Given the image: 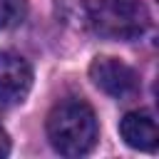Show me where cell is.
Returning <instances> with one entry per match:
<instances>
[{
	"instance_id": "1",
	"label": "cell",
	"mask_w": 159,
	"mask_h": 159,
	"mask_svg": "<svg viewBox=\"0 0 159 159\" xmlns=\"http://www.w3.org/2000/svg\"><path fill=\"white\" fill-rule=\"evenodd\" d=\"M47 139L62 157H82L97 142V117L84 99H62L47 114Z\"/></svg>"
},
{
	"instance_id": "3",
	"label": "cell",
	"mask_w": 159,
	"mask_h": 159,
	"mask_svg": "<svg viewBox=\"0 0 159 159\" xmlns=\"http://www.w3.org/2000/svg\"><path fill=\"white\" fill-rule=\"evenodd\" d=\"M92 82L114 99H129L139 92V75L117 57H97L89 65Z\"/></svg>"
},
{
	"instance_id": "7",
	"label": "cell",
	"mask_w": 159,
	"mask_h": 159,
	"mask_svg": "<svg viewBox=\"0 0 159 159\" xmlns=\"http://www.w3.org/2000/svg\"><path fill=\"white\" fill-rule=\"evenodd\" d=\"M10 154V137H7V132L0 127V157H7Z\"/></svg>"
},
{
	"instance_id": "2",
	"label": "cell",
	"mask_w": 159,
	"mask_h": 159,
	"mask_svg": "<svg viewBox=\"0 0 159 159\" xmlns=\"http://www.w3.org/2000/svg\"><path fill=\"white\" fill-rule=\"evenodd\" d=\"M89 22L99 37L137 40L149 30V10L142 0H92Z\"/></svg>"
},
{
	"instance_id": "4",
	"label": "cell",
	"mask_w": 159,
	"mask_h": 159,
	"mask_svg": "<svg viewBox=\"0 0 159 159\" xmlns=\"http://www.w3.org/2000/svg\"><path fill=\"white\" fill-rule=\"evenodd\" d=\"M32 87V67L17 52H0V107L25 102Z\"/></svg>"
},
{
	"instance_id": "8",
	"label": "cell",
	"mask_w": 159,
	"mask_h": 159,
	"mask_svg": "<svg viewBox=\"0 0 159 159\" xmlns=\"http://www.w3.org/2000/svg\"><path fill=\"white\" fill-rule=\"evenodd\" d=\"M0 109H2V107H0Z\"/></svg>"
},
{
	"instance_id": "5",
	"label": "cell",
	"mask_w": 159,
	"mask_h": 159,
	"mask_svg": "<svg viewBox=\"0 0 159 159\" xmlns=\"http://www.w3.org/2000/svg\"><path fill=\"white\" fill-rule=\"evenodd\" d=\"M119 134L132 149H139V152H154L159 144L157 119L144 109L127 112L119 122Z\"/></svg>"
},
{
	"instance_id": "6",
	"label": "cell",
	"mask_w": 159,
	"mask_h": 159,
	"mask_svg": "<svg viewBox=\"0 0 159 159\" xmlns=\"http://www.w3.org/2000/svg\"><path fill=\"white\" fill-rule=\"evenodd\" d=\"M27 15V0H0V30L17 27Z\"/></svg>"
}]
</instances>
